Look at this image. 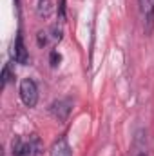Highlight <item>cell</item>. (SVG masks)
Wrapping results in <instances>:
<instances>
[{"mask_svg":"<svg viewBox=\"0 0 154 156\" xmlns=\"http://www.w3.org/2000/svg\"><path fill=\"white\" fill-rule=\"evenodd\" d=\"M20 100L26 107H35L38 104V87L33 78H24L20 82Z\"/></svg>","mask_w":154,"mask_h":156,"instance_id":"6da1fadb","label":"cell"},{"mask_svg":"<svg viewBox=\"0 0 154 156\" xmlns=\"http://www.w3.org/2000/svg\"><path fill=\"white\" fill-rule=\"evenodd\" d=\"M71 107H73V102L71 100H54L51 105H49V113L53 115V118H56L58 122H65L69 115H71Z\"/></svg>","mask_w":154,"mask_h":156,"instance_id":"7a4b0ae2","label":"cell"},{"mask_svg":"<svg viewBox=\"0 0 154 156\" xmlns=\"http://www.w3.org/2000/svg\"><path fill=\"white\" fill-rule=\"evenodd\" d=\"M138 7L143 18V27L147 33H151L154 27V0H138Z\"/></svg>","mask_w":154,"mask_h":156,"instance_id":"3957f363","label":"cell"},{"mask_svg":"<svg viewBox=\"0 0 154 156\" xmlns=\"http://www.w3.org/2000/svg\"><path fill=\"white\" fill-rule=\"evenodd\" d=\"M13 58H15V62L22 64V66L29 64V53H27L26 44H24V38H22L20 35L16 37V40H15V45H13Z\"/></svg>","mask_w":154,"mask_h":156,"instance_id":"277c9868","label":"cell"},{"mask_svg":"<svg viewBox=\"0 0 154 156\" xmlns=\"http://www.w3.org/2000/svg\"><path fill=\"white\" fill-rule=\"evenodd\" d=\"M11 147H13V156H31L33 154L31 142H24L22 138H15Z\"/></svg>","mask_w":154,"mask_h":156,"instance_id":"5b68a950","label":"cell"},{"mask_svg":"<svg viewBox=\"0 0 154 156\" xmlns=\"http://www.w3.org/2000/svg\"><path fill=\"white\" fill-rule=\"evenodd\" d=\"M53 156H73V151L67 144L65 138H60L56 144H54V149H53Z\"/></svg>","mask_w":154,"mask_h":156,"instance_id":"8992f818","label":"cell"},{"mask_svg":"<svg viewBox=\"0 0 154 156\" xmlns=\"http://www.w3.org/2000/svg\"><path fill=\"white\" fill-rule=\"evenodd\" d=\"M51 11H53V4H51V0H40L38 5H37V13H38V16L47 18V16L51 15Z\"/></svg>","mask_w":154,"mask_h":156,"instance_id":"52a82bcc","label":"cell"},{"mask_svg":"<svg viewBox=\"0 0 154 156\" xmlns=\"http://www.w3.org/2000/svg\"><path fill=\"white\" fill-rule=\"evenodd\" d=\"M60 60H62V56H60V53L53 49V51H51V55H49V62H51V66H53V67H56V66L60 64Z\"/></svg>","mask_w":154,"mask_h":156,"instance_id":"ba28073f","label":"cell"},{"mask_svg":"<svg viewBox=\"0 0 154 156\" xmlns=\"http://www.w3.org/2000/svg\"><path fill=\"white\" fill-rule=\"evenodd\" d=\"M51 40L53 42H60L62 40V29L58 26H53L51 27Z\"/></svg>","mask_w":154,"mask_h":156,"instance_id":"9c48e42d","label":"cell"},{"mask_svg":"<svg viewBox=\"0 0 154 156\" xmlns=\"http://www.w3.org/2000/svg\"><path fill=\"white\" fill-rule=\"evenodd\" d=\"M47 40H49V37H47V31H38V33H37V42H38L40 47H44V45L47 44Z\"/></svg>","mask_w":154,"mask_h":156,"instance_id":"30bf717a","label":"cell"},{"mask_svg":"<svg viewBox=\"0 0 154 156\" xmlns=\"http://www.w3.org/2000/svg\"><path fill=\"white\" fill-rule=\"evenodd\" d=\"M11 80V73H9V66H5L4 67V71H2V85H7V82Z\"/></svg>","mask_w":154,"mask_h":156,"instance_id":"8fae6325","label":"cell"},{"mask_svg":"<svg viewBox=\"0 0 154 156\" xmlns=\"http://www.w3.org/2000/svg\"><path fill=\"white\" fill-rule=\"evenodd\" d=\"M60 20H64L65 18V0H60V16H58Z\"/></svg>","mask_w":154,"mask_h":156,"instance_id":"7c38bea8","label":"cell"},{"mask_svg":"<svg viewBox=\"0 0 154 156\" xmlns=\"http://www.w3.org/2000/svg\"><path fill=\"white\" fill-rule=\"evenodd\" d=\"M136 156H147V154H145V153H138Z\"/></svg>","mask_w":154,"mask_h":156,"instance_id":"4fadbf2b","label":"cell"}]
</instances>
